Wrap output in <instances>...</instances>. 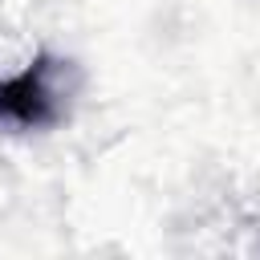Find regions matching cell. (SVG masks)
I'll list each match as a JSON object with an SVG mask.
<instances>
[{
  "label": "cell",
  "instance_id": "obj_1",
  "mask_svg": "<svg viewBox=\"0 0 260 260\" xmlns=\"http://www.w3.org/2000/svg\"><path fill=\"white\" fill-rule=\"evenodd\" d=\"M77 89H81L77 61L57 53H37L20 73L0 81V130L12 134L53 130L57 122H65Z\"/></svg>",
  "mask_w": 260,
  "mask_h": 260
}]
</instances>
